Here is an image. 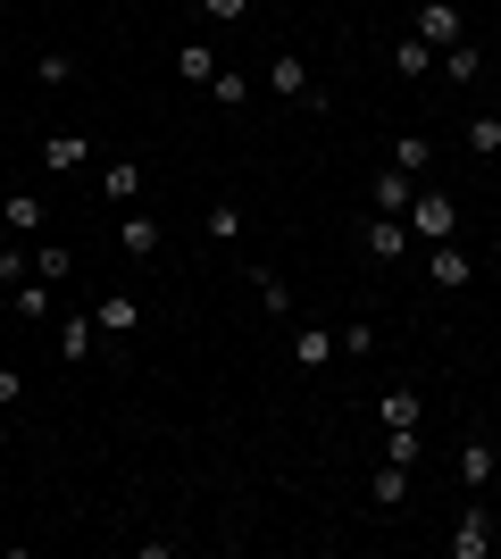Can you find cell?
Here are the masks:
<instances>
[{
  "mask_svg": "<svg viewBox=\"0 0 501 559\" xmlns=\"http://www.w3.org/2000/svg\"><path fill=\"white\" fill-rule=\"evenodd\" d=\"M402 217H409L418 242H452V234H460V201H452V192H418Z\"/></svg>",
  "mask_w": 501,
  "mask_h": 559,
  "instance_id": "1",
  "label": "cell"
},
{
  "mask_svg": "<svg viewBox=\"0 0 501 559\" xmlns=\"http://www.w3.org/2000/svg\"><path fill=\"white\" fill-rule=\"evenodd\" d=\"M267 84L285 100H301V109H326V84L310 75V59H267Z\"/></svg>",
  "mask_w": 501,
  "mask_h": 559,
  "instance_id": "2",
  "label": "cell"
},
{
  "mask_svg": "<svg viewBox=\"0 0 501 559\" xmlns=\"http://www.w3.org/2000/svg\"><path fill=\"white\" fill-rule=\"evenodd\" d=\"M418 43H427V50H452V43H468V17H460L452 0H427V9H418Z\"/></svg>",
  "mask_w": 501,
  "mask_h": 559,
  "instance_id": "3",
  "label": "cell"
},
{
  "mask_svg": "<svg viewBox=\"0 0 501 559\" xmlns=\"http://www.w3.org/2000/svg\"><path fill=\"white\" fill-rule=\"evenodd\" d=\"M468 276H477V259L460 251V242H427V284L434 293H460Z\"/></svg>",
  "mask_w": 501,
  "mask_h": 559,
  "instance_id": "4",
  "label": "cell"
},
{
  "mask_svg": "<svg viewBox=\"0 0 501 559\" xmlns=\"http://www.w3.org/2000/svg\"><path fill=\"white\" fill-rule=\"evenodd\" d=\"M359 242H368L377 259H409V251H418V234H409V217H393V210H377V217H368V234H359Z\"/></svg>",
  "mask_w": 501,
  "mask_h": 559,
  "instance_id": "5",
  "label": "cell"
},
{
  "mask_svg": "<svg viewBox=\"0 0 501 559\" xmlns=\"http://www.w3.org/2000/svg\"><path fill=\"white\" fill-rule=\"evenodd\" d=\"M93 318H100V343H126V334L143 326V301H134V293H109Z\"/></svg>",
  "mask_w": 501,
  "mask_h": 559,
  "instance_id": "6",
  "label": "cell"
},
{
  "mask_svg": "<svg viewBox=\"0 0 501 559\" xmlns=\"http://www.w3.org/2000/svg\"><path fill=\"white\" fill-rule=\"evenodd\" d=\"M84 159H93V134H43V167L50 176H75Z\"/></svg>",
  "mask_w": 501,
  "mask_h": 559,
  "instance_id": "7",
  "label": "cell"
},
{
  "mask_svg": "<svg viewBox=\"0 0 501 559\" xmlns=\"http://www.w3.org/2000/svg\"><path fill=\"white\" fill-rule=\"evenodd\" d=\"M159 242H167V234H159V217H143V210H134V217H118V251H126V259H159Z\"/></svg>",
  "mask_w": 501,
  "mask_h": 559,
  "instance_id": "8",
  "label": "cell"
},
{
  "mask_svg": "<svg viewBox=\"0 0 501 559\" xmlns=\"http://www.w3.org/2000/svg\"><path fill=\"white\" fill-rule=\"evenodd\" d=\"M485 551H493V510H468L452 526V559H485Z\"/></svg>",
  "mask_w": 501,
  "mask_h": 559,
  "instance_id": "9",
  "label": "cell"
},
{
  "mask_svg": "<svg viewBox=\"0 0 501 559\" xmlns=\"http://www.w3.org/2000/svg\"><path fill=\"white\" fill-rule=\"evenodd\" d=\"M0 226L17 234V242H43V201H34V192H9V201H0Z\"/></svg>",
  "mask_w": 501,
  "mask_h": 559,
  "instance_id": "10",
  "label": "cell"
},
{
  "mask_svg": "<svg viewBox=\"0 0 501 559\" xmlns=\"http://www.w3.org/2000/svg\"><path fill=\"white\" fill-rule=\"evenodd\" d=\"M93 350H100V318H68V326H59V359H68V368H84Z\"/></svg>",
  "mask_w": 501,
  "mask_h": 559,
  "instance_id": "11",
  "label": "cell"
},
{
  "mask_svg": "<svg viewBox=\"0 0 501 559\" xmlns=\"http://www.w3.org/2000/svg\"><path fill=\"white\" fill-rule=\"evenodd\" d=\"M460 476H468V485H493V476H501V451L485 443V435H468V443H460Z\"/></svg>",
  "mask_w": 501,
  "mask_h": 559,
  "instance_id": "12",
  "label": "cell"
},
{
  "mask_svg": "<svg viewBox=\"0 0 501 559\" xmlns=\"http://www.w3.org/2000/svg\"><path fill=\"white\" fill-rule=\"evenodd\" d=\"M434 68L452 75V84H477V75H485V50L477 43H452V50H434Z\"/></svg>",
  "mask_w": 501,
  "mask_h": 559,
  "instance_id": "13",
  "label": "cell"
},
{
  "mask_svg": "<svg viewBox=\"0 0 501 559\" xmlns=\"http://www.w3.org/2000/svg\"><path fill=\"white\" fill-rule=\"evenodd\" d=\"M393 167H402L409 185H418V176L434 167V142H427V134H393Z\"/></svg>",
  "mask_w": 501,
  "mask_h": 559,
  "instance_id": "14",
  "label": "cell"
},
{
  "mask_svg": "<svg viewBox=\"0 0 501 559\" xmlns=\"http://www.w3.org/2000/svg\"><path fill=\"white\" fill-rule=\"evenodd\" d=\"M460 142H468L477 159H501V117H493V109H477L468 126H460Z\"/></svg>",
  "mask_w": 501,
  "mask_h": 559,
  "instance_id": "15",
  "label": "cell"
},
{
  "mask_svg": "<svg viewBox=\"0 0 501 559\" xmlns=\"http://www.w3.org/2000/svg\"><path fill=\"white\" fill-rule=\"evenodd\" d=\"M368 492H377V510H402V501H409V467H402V460H384Z\"/></svg>",
  "mask_w": 501,
  "mask_h": 559,
  "instance_id": "16",
  "label": "cell"
},
{
  "mask_svg": "<svg viewBox=\"0 0 501 559\" xmlns=\"http://www.w3.org/2000/svg\"><path fill=\"white\" fill-rule=\"evenodd\" d=\"M100 192H109V201H134V192H143V167H134V159H109V167H100Z\"/></svg>",
  "mask_w": 501,
  "mask_h": 559,
  "instance_id": "17",
  "label": "cell"
},
{
  "mask_svg": "<svg viewBox=\"0 0 501 559\" xmlns=\"http://www.w3.org/2000/svg\"><path fill=\"white\" fill-rule=\"evenodd\" d=\"M409 201H418V185H409L402 167H384V176H377V210H393V217H402Z\"/></svg>",
  "mask_w": 501,
  "mask_h": 559,
  "instance_id": "18",
  "label": "cell"
},
{
  "mask_svg": "<svg viewBox=\"0 0 501 559\" xmlns=\"http://www.w3.org/2000/svg\"><path fill=\"white\" fill-rule=\"evenodd\" d=\"M34 276H50V284H59V276H75V251L43 234V242H34Z\"/></svg>",
  "mask_w": 501,
  "mask_h": 559,
  "instance_id": "19",
  "label": "cell"
},
{
  "mask_svg": "<svg viewBox=\"0 0 501 559\" xmlns=\"http://www.w3.org/2000/svg\"><path fill=\"white\" fill-rule=\"evenodd\" d=\"M210 100H217V109H242V100H251V75H242V68H217L210 75Z\"/></svg>",
  "mask_w": 501,
  "mask_h": 559,
  "instance_id": "20",
  "label": "cell"
},
{
  "mask_svg": "<svg viewBox=\"0 0 501 559\" xmlns=\"http://www.w3.org/2000/svg\"><path fill=\"white\" fill-rule=\"evenodd\" d=\"M251 293H260L267 318H285V309H293V284H285V276H267V267H251Z\"/></svg>",
  "mask_w": 501,
  "mask_h": 559,
  "instance_id": "21",
  "label": "cell"
},
{
  "mask_svg": "<svg viewBox=\"0 0 501 559\" xmlns=\"http://www.w3.org/2000/svg\"><path fill=\"white\" fill-rule=\"evenodd\" d=\"M293 359H301L310 376H318V368H334V334H318V326H310V334H293Z\"/></svg>",
  "mask_w": 501,
  "mask_h": 559,
  "instance_id": "22",
  "label": "cell"
},
{
  "mask_svg": "<svg viewBox=\"0 0 501 559\" xmlns=\"http://www.w3.org/2000/svg\"><path fill=\"white\" fill-rule=\"evenodd\" d=\"M393 75H434V50L418 43V34H402V43H393Z\"/></svg>",
  "mask_w": 501,
  "mask_h": 559,
  "instance_id": "23",
  "label": "cell"
},
{
  "mask_svg": "<svg viewBox=\"0 0 501 559\" xmlns=\"http://www.w3.org/2000/svg\"><path fill=\"white\" fill-rule=\"evenodd\" d=\"M418 451H427V435H418V426H384V460L418 467Z\"/></svg>",
  "mask_w": 501,
  "mask_h": 559,
  "instance_id": "24",
  "label": "cell"
},
{
  "mask_svg": "<svg viewBox=\"0 0 501 559\" xmlns=\"http://www.w3.org/2000/svg\"><path fill=\"white\" fill-rule=\"evenodd\" d=\"M34 84H43V93L75 84V59H68V50H43V59H34Z\"/></svg>",
  "mask_w": 501,
  "mask_h": 559,
  "instance_id": "25",
  "label": "cell"
},
{
  "mask_svg": "<svg viewBox=\"0 0 501 559\" xmlns=\"http://www.w3.org/2000/svg\"><path fill=\"white\" fill-rule=\"evenodd\" d=\"M176 68H184V84H210V75H217V50L210 43H184V50H176Z\"/></svg>",
  "mask_w": 501,
  "mask_h": 559,
  "instance_id": "26",
  "label": "cell"
},
{
  "mask_svg": "<svg viewBox=\"0 0 501 559\" xmlns=\"http://www.w3.org/2000/svg\"><path fill=\"white\" fill-rule=\"evenodd\" d=\"M9 309H17V318H43L50 309V276H25L17 293H9Z\"/></svg>",
  "mask_w": 501,
  "mask_h": 559,
  "instance_id": "27",
  "label": "cell"
},
{
  "mask_svg": "<svg viewBox=\"0 0 501 559\" xmlns=\"http://www.w3.org/2000/svg\"><path fill=\"white\" fill-rule=\"evenodd\" d=\"M25 276H34V251H25V242H0V284H9V293H17Z\"/></svg>",
  "mask_w": 501,
  "mask_h": 559,
  "instance_id": "28",
  "label": "cell"
},
{
  "mask_svg": "<svg viewBox=\"0 0 501 559\" xmlns=\"http://www.w3.org/2000/svg\"><path fill=\"white\" fill-rule=\"evenodd\" d=\"M201 226H210V242H235V234H242V210H235V201H210V217H201Z\"/></svg>",
  "mask_w": 501,
  "mask_h": 559,
  "instance_id": "29",
  "label": "cell"
},
{
  "mask_svg": "<svg viewBox=\"0 0 501 559\" xmlns=\"http://www.w3.org/2000/svg\"><path fill=\"white\" fill-rule=\"evenodd\" d=\"M334 350H343V359H368V350H377V326H343V334H334Z\"/></svg>",
  "mask_w": 501,
  "mask_h": 559,
  "instance_id": "30",
  "label": "cell"
},
{
  "mask_svg": "<svg viewBox=\"0 0 501 559\" xmlns=\"http://www.w3.org/2000/svg\"><path fill=\"white\" fill-rule=\"evenodd\" d=\"M384 426H418V393H409V384H402V393H384Z\"/></svg>",
  "mask_w": 501,
  "mask_h": 559,
  "instance_id": "31",
  "label": "cell"
},
{
  "mask_svg": "<svg viewBox=\"0 0 501 559\" xmlns=\"http://www.w3.org/2000/svg\"><path fill=\"white\" fill-rule=\"evenodd\" d=\"M201 17H210V25H235V17H251V0H201Z\"/></svg>",
  "mask_w": 501,
  "mask_h": 559,
  "instance_id": "32",
  "label": "cell"
},
{
  "mask_svg": "<svg viewBox=\"0 0 501 559\" xmlns=\"http://www.w3.org/2000/svg\"><path fill=\"white\" fill-rule=\"evenodd\" d=\"M0 401H25V368H0Z\"/></svg>",
  "mask_w": 501,
  "mask_h": 559,
  "instance_id": "33",
  "label": "cell"
},
{
  "mask_svg": "<svg viewBox=\"0 0 501 559\" xmlns=\"http://www.w3.org/2000/svg\"><path fill=\"white\" fill-rule=\"evenodd\" d=\"M0 435H9V401H0Z\"/></svg>",
  "mask_w": 501,
  "mask_h": 559,
  "instance_id": "34",
  "label": "cell"
},
{
  "mask_svg": "<svg viewBox=\"0 0 501 559\" xmlns=\"http://www.w3.org/2000/svg\"><path fill=\"white\" fill-rule=\"evenodd\" d=\"M0 309H9V284H0Z\"/></svg>",
  "mask_w": 501,
  "mask_h": 559,
  "instance_id": "35",
  "label": "cell"
},
{
  "mask_svg": "<svg viewBox=\"0 0 501 559\" xmlns=\"http://www.w3.org/2000/svg\"><path fill=\"white\" fill-rule=\"evenodd\" d=\"M493 551H501V526H493Z\"/></svg>",
  "mask_w": 501,
  "mask_h": 559,
  "instance_id": "36",
  "label": "cell"
}]
</instances>
